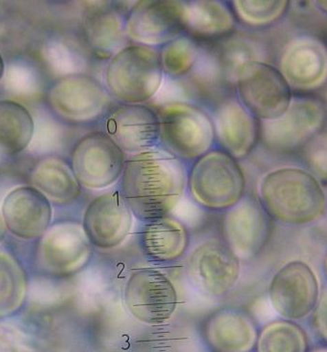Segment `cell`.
Listing matches in <instances>:
<instances>
[{
    "mask_svg": "<svg viewBox=\"0 0 327 352\" xmlns=\"http://www.w3.org/2000/svg\"><path fill=\"white\" fill-rule=\"evenodd\" d=\"M126 32L129 43L159 48L185 34V1H134L126 13Z\"/></svg>",
    "mask_w": 327,
    "mask_h": 352,
    "instance_id": "obj_13",
    "label": "cell"
},
{
    "mask_svg": "<svg viewBox=\"0 0 327 352\" xmlns=\"http://www.w3.org/2000/svg\"><path fill=\"white\" fill-rule=\"evenodd\" d=\"M317 4H318L319 6L321 7L322 10H324V11H326L327 13V1H319L317 2Z\"/></svg>",
    "mask_w": 327,
    "mask_h": 352,
    "instance_id": "obj_39",
    "label": "cell"
},
{
    "mask_svg": "<svg viewBox=\"0 0 327 352\" xmlns=\"http://www.w3.org/2000/svg\"><path fill=\"white\" fill-rule=\"evenodd\" d=\"M30 178L33 187L55 204L67 206L82 195V187L76 178L70 161L63 158L52 156L43 159L32 170Z\"/></svg>",
    "mask_w": 327,
    "mask_h": 352,
    "instance_id": "obj_25",
    "label": "cell"
},
{
    "mask_svg": "<svg viewBox=\"0 0 327 352\" xmlns=\"http://www.w3.org/2000/svg\"><path fill=\"white\" fill-rule=\"evenodd\" d=\"M41 238L38 261L43 270L51 275L71 277L91 263L94 247L80 222H58L49 227Z\"/></svg>",
    "mask_w": 327,
    "mask_h": 352,
    "instance_id": "obj_15",
    "label": "cell"
},
{
    "mask_svg": "<svg viewBox=\"0 0 327 352\" xmlns=\"http://www.w3.org/2000/svg\"><path fill=\"white\" fill-rule=\"evenodd\" d=\"M26 293L27 278L23 268L13 256L0 251V318L18 311Z\"/></svg>",
    "mask_w": 327,
    "mask_h": 352,
    "instance_id": "obj_30",
    "label": "cell"
},
{
    "mask_svg": "<svg viewBox=\"0 0 327 352\" xmlns=\"http://www.w3.org/2000/svg\"><path fill=\"white\" fill-rule=\"evenodd\" d=\"M238 21L230 1H185V34L203 45L236 35Z\"/></svg>",
    "mask_w": 327,
    "mask_h": 352,
    "instance_id": "obj_24",
    "label": "cell"
},
{
    "mask_svg": "<svg viewBox=\"0 0 327 352\" xmlns=\"http://www.w3.org/2000/svg\"><path fill=\"white\" fill-rule=\"evenodd\" d=\"M60 129L54 122L41 121L38 128L35 126L30 146L35 151H52L60 141Z\"/></svg>",
    "mask_w": 327,
    "mask_h": 352,
    "instance_id": "obj_35",
    "label": "cell"
},
{
    "mask_svg": "<svg viewBox=\"0 0 327 352\" xmlns=\"http://www.w3.org/2000/svg\"><path fill=\"white\" fill-rule=\"evenodd\" d=\"M257 352H307L308 339L299 324L278 320L266 324L258 333Z\"/></svg>",
    "mask_w": 327,
    "mask_h": 352,
    "instance_id": "obj_31",
    "label": "cell"
},
{
    "mask_svg": "<svg viewBox=\"0 0 327 352\" xmlns=\"http://www.w3.org/2000/svg\"><path fill=\"white\" fill-rule=\"evenodd\" d=\"M1 82L9 94L18 98L35 97L43 88L38 71L23 60H14L5 66Z\"/></svg>",
    "mask_w": 327,
    "mask_h": 352,
    "instance_id": "obj_33",
    "label": "cell"
},
{
    "mask_svg": "<svg viewBox=\"0 0 327 352\" xmlns=\"http://www.w3.org/2000/svg\"><path fill=\"white\" fill-rule=\"evenodd\" d=\"M134 216L118 188L90 200L82 214V225L94 248L113 250L133 232Z\"/></svg>",
    "mask_w": 327,
    "mask_h": 352,
    "instance_id": "obj_18",
    "label": "cell"
},
{
    "mask_svg": "<svg viewBox=\"0 0 327 352\" xmlns=\"http://www.w3.org/2000/svg\"><path fill=\"white\" fill-rule=\"evenodd\" d=\"M214 122L216 146L236 160H244L257 148L260 122L236 96L224 95L207 107Z\"/></svg>",
    "mask_w": 327,
    "mask_h": 352,
    "instance_id": "obj_17",
    "label": "cell"
},
{
    "mask_svg": "<svg viewBox=\"0 0 327 352\" xmlns=\"http://www.w3.org/2000/svg\"><path fill=\"white\" fill-rule=\"evenodd\" d=\"M313 313L315 329L321 338L327 342V291L321 295Z\"/></svg>",
    "mask_w": 327,
    "mask_h": 352,
    "instance_id": "obj_36",
    "label": "cell"
},
{
    "mask_svg": "<svg viewBox=\"0 0 327 352\" xmlns=\"http://www.w3.org/2000/svg\"><path fill=\"white\" fill-rule=\"evenodd\" d=\"M258 333L252 315L230 305L212 310L201 324L202 339L212 352H253Z\"/></svg>",
    "mask_w": 327,
    "mask_h": 352,
    "instance_id": "obj_20",
    "label": "cell"
},
{
    "mask_svg": "<svg viewBox=\"0 0 327 352\" xmlns=\"http://www.w3.org/2000/svg\"><path fill=\"white\" fill-rule=\"evenodd\" d=\"M133 2H84L80 16V36L94 60L107 62L128 45L126 13Z\"/></svg>",
    "mask_w": 327,
    "mask_h": 352,
    "instance_id": "obj_14",
    "label": "cell"
},
{
    "mask_svg": "<svg viewBox=\"0 0 327 352\" xmlns=\"http://www.w3.org/2000/svg\"><path fill=\"white\" fill-rule=\"evenodd\" d=\"M47 101L53 113L72 126L101 124L115 104L104 82L91 73L58 78L49 88Z\"/></svg>",
    "mask_w": 327,
    "mask_h": 352,
    "instance_id": "obj_6",
    "label": "cell"
},
{
    "mask_svg": "<svg viewBox=\"0 0 327 352\" xmlns=\"http://www.w3.org/2000/svg\"><path fill=\"white\" fill-rule=\"evenodd\" d=\"M158 50L165 79L184 82L199 66L204 45L184 34L164 44Z\"/></svg>",
    "mask_w": 327,
    "mask_h": 352,
    "instance_id": "obj_27",
    "label": "cell"
},
{
    "mask_svg": "<svg viewBox=\"0 0 327 352\" xmlns=\"http://www.w3.org/2000/svg\"><path fill=\"white\" fill-rule=\"evenodd\" d=\"M326 110L313 99L292 101L286 112L279 119L260 122V139L274 150H290L311 138L321 128Z\"/></svg>",
    "mask_w": 327,
    "mask_h": 352,
    "instance_id": "obj_19",
    "label": "cell"
},
{
    "mask_svg": "<svg viewBox=\"0 0 327 352\" xmlns=\"http://www.w3.org/2000/svg\"><path fill=\"white\" fill-rule=\"evenodd\" d=\"M258 200L268 216L280 223L304 226L318 221L326 210V195L311 173L279 168L261 177Z\"/></svg>",
    "mask_w": 327,
    "mask_h": 352,
    "instance_id": "obj_2",
    "label": "cell"
},
{
    "mask_svg": "<svg viewBox=\"0 0 327 352\" xmlns=\"http://www.w3.org/2000/svg\"><path fill=\"white\" fill-rule=\"evenodd\" d=\"M2 217L6 228L23 239L40 238L52 221L51 202L34 187H19L7 195L2 203Z\"/></svg>",
    "mask_w": 327,
    "mask_h": 352,
    "instance_id": "obj_21",
    "label": "cell"
},
{
    "mask_svg": "<svg viewBox=\"0 0 327 352\" xmlns=\"http://www.w3.org/2000/svg\"><path fill=\"white\" fill-rule=\"evenodd\" d=\"M35 131L33 117L14 101H0V155H14L30 146Z\"/></svg>",
    "mask_w": 327,
    "mask_h": 352,
    "instance_id": "obj_26",
    "label": "cell"
},
{
    "mask_svg": "<svg viewBox=\"0 0 327 352\" xmlns=\"http://www.w3.org/2000/svg\"><path fill=\"white\" fill-rule=\"evenodd\" d=\"M234 92L260 122L279 119L293 101L291 87L280 69L261 60L239 76Z\"/></svg>",
    "mask_w": 327,
    "mask_h": 352,
    "instance_id": "obj_10",
    "label": "cell"
},
{
    "mask_svg": "<svg viewBox=\"0 0 327 352\" xmlns=\"http://www.w3.org/2000/svg\"><path fill=\"white\" fill-rule=\"evenodd\" d=\"M49 69L58 78L89 73L90 58H93L84 43L54 38L45 44L41 51Z\"/></svg>",
    "mask_w": 327,
    "mask_h": 352,
    "instance_id": "obj_28",
    "label": "cell"
},
{
    "mask_svg": "<svg viewBox=\"0 0 327 352\" xmlns=\"http://www.w3.org/2000/svg\"><path fill=\"white\" fill-rule=\"evenodd\" d=\"M5 234H6V225H5L3 217L0 212V242L3 241Z\"/></svg>",
    "mask_w": 327,
    "mask_h": 352,
    "instance_id": "obj_37",
    "label": "cell"
},
{
    "mask_svg": "<svg viewBox=\"0 0 327 352\" xmlns=\"http://www.w3.org/2000/svg\"><path fill=\"white\" fill-rule=\"evenodd\" d=\"M324 275H326V278H327V254H326V256H324Z\"/></svg>",
    "mask_w": 327,
    "mask_h": 352,
    "instance_id": "obj_40",
    "label": "cell"
},
{
    "mask_svg": "<svg viewBox=\"0 0 327 352\" xmlns=\"http://www.w3.org/2000/svg\"><path fill=\"white\" fill-rule=\"evenodd\" d=\"M217 45L218 47L212 49L214 57L224 80L231 87L234 88L236 80L249 66L260 62L257 48L250 41L236 35Z\"/></svg>",
    "mask_w": 327,
    "mask_h": 352,
    "instance_id": "obj_29",
    "label": "cell"
},
{
    "mask_svg": "<svg viewBox=\"0 0 327 352\" xmlns=\"http://www.w3.org/2000/svg\"><path fill=\"white\" fill-rule=\"evenodd\" d=\"M280 71L292 87H319L327 79L326 46L311 36L295 38L283 50Z\"/></svg>",
    "mask_w": 327,
    "mask_h": 352,
    "instance_id": "obj_23",
    "label": "cell"
},
{
    "mask_svg": "<svg viewBox=\"0 0 327 352\" xmlns=\"http://www.w3.org/2000/svg\"><path fill=\"white\" fill-rule=\"evenodd\" d=\"M5 70V63L3 58H2L1 55H0V80H2V77H3Z\"/></svg>",
    "mask_w": 327,
    "mask_h": 352,
    "instance_id": "obj_38",
    "label": "cell"
},
{
    "mask_svg": "<svg viewBox=\"0 0 327 352\" xmlns=\"http://www.w3.org/2000/svg\"><path fill=\"white\" fill-rule=\"evenodd\" d=\"M165 76L158 48L129 43L104 67L102 82L119 104H148L160 91Z\"/></svg>",
    "mask_w": 327,
    "mask_h": 352,
    "instance_id": "obj_4",
    "label": "cell"
},
{
    "mask_svg": "<svg viewBox=\"0 0 327 352\" xmlns=\"http://www.w3.org/2000/svg\"><path fill=\"white\" fill-rule=\"evenodd\" d=\"M321 286L314 269L301 260L288 261L274 274L268 285V299L282 319L299 321L314 312Z\"/></svg>",
    "mask_w": 327,
    "mask_h": 352,
    "instance_id": "obj_9",
    "label": "cell"
},
{
    "mask_svg": "<svg viewBox=\"0 0 327 352\" xmlns=\"http://www.w3.org/2000/svg\"><path fill=\"white\" fill-rule=\"evenodd\" d=\"M186 272L201 294L222 298L238 285L241 261L221 239H208L190 252Z\"/></svg>",
    "mask_w": 327,
    "mask_h": 352,
    "instance_id": "obj_11",
    "label": "cell"
},
{
    "mask_svg": "<svg viewBox=\"0 0 327 352\" xmlns=\"http://www.w3.org/2000/svg\"><path fill=\"white\" fill-rule=\"evenodd\" d=\"M128 155L102 129L87 132L73 146L70 164L84 189L104 190L118 184Z\"/></svg>",
    "mask_w": 327,
    "mask_h": 352,
    "instance_id": "obj_8",
    "label": "cell"
},
{
    "mask_svg": "<svg viewBox=\"0 0 327 352\" xmlns=\"http://www.w3.org/2000/svg\"><path fill=\"white\" fill-rule=\"evenodd\" d=\"M123 300L131 317L148 326L170 321L179 304L174 283L155 268H139L129 273L123 288Z\"/></svg>",
    "mask_w": 327,
    "mask_h": 352,
    "instance_id": "obj_7",
    "label": "cell"
},
{
    "mask_svg": "<svg viewBox=\"0 0 327 352\" xmlns=\"http://www.w3.org/2000/svg\"><path fill=\"white\" fill-rule=\"evenodd\" d=\"M136 234L141 253L151 263H177L189 253L190 230L184 221L172 214L140 222Z\"/></svg>",
    "mask_w": 327,
    "mask_h": 352,
    "instance_id": "obj_22",
    "label": "cell"
},
{
    "mask_svg": "<svg viewBox=\"0 0 327 352\" xmlns=\"http://www.w3.org/2000/svg\"><path fill=\"white\" fill-rule=\"evenodd\" d=\"M101 126L102 131L128 156L159 148V114L150 104L115 102Z\"/></svg>",
    "mask_w": 327,
    "mask_h": 352,
    "instance_id": "obj_16",
    "label": "cell"
},
{
    "mask_svg": "<svg viewBox=\"0 0 327 352\" xmlns=\"http://www.w3.org/2000/svg\"><path fill=\"white\" fill-rule=\"evenodd\" d=\"M155 107L161 124L159 148L189 166L216 146L211 114L199 102L177 100Z\"/></svg>",
    "mask_w": 327,
    "mask_h": 352,
    "instance_id": "obj_5",
    "label": "cell"
},
{
    "mask_svg": "<svg viewBox=\"0 0 327 352\" xmlns=\"http://www.w3.org/2000/svg\"><path fill=\"white\" fill-rule=\"evenodd\" d=\"M313 352H327V349H316V351H314Z\"/></svg>",
    "mask_w": 327,
    "mask_h": 352,
    "instance_id": "obj_41",
    "label": "cell"
},
{
    "mask_svg": "<svg viewBox=\"0 0 327 352\" xmlns=\"http://www.w3.org/2000/svg\"><path fill=\"white\" fill-rule=\"evenodd\" d=\"M246 187L240 162L217 146L188 166L186 194L204 211H228L245 197Z\"/></svg>",
    "mask_w": 327,
    "mask_h": 352,
    "instance_id": "obj_3",
    "label": "cell"
},
{
    "mask_svg": "<svg viewBox=\"0 0 327 352\" xmlns=\"http://www.w3.org/2000/svg\"><path fill=\"white\" fill-rule=\"evenodd\" d=\"M238 24L260 28L270 25L284 13L288 5L284 0H238L230 1Z\"/></svg>",
    "mask_w": 327,
    "mask_h": 352,
    "instance_id": "obj_32",
    "label": "cell"
},
{
    "mask_svg": "<svg viewBox=\"0 0 327 352\" xmlns=\"http://www.w3.org/2000/svg\"><path fill=\"white\" fill-rule=\"evenodd\" d=\"M270 219L258 198L246 194L238 204L222 212L221 239L240 261L253 260L269 241Z\"/></svg>",
    "mask_w": 327,
    "mask_h": 352,
    "instance_id": "obj_12",
    "label": "cell"
},
{
    "mask_svg": "<svg viewBox=\"0 0 327 352\" xmlns=\"http://www.w3.org/2000/svg\"><path fill=\"white\" fill-rule=\"evenodd\" d=\"M188 165L161 148L128 156L118 189L139 222L170 216L186 195Z\"/></svg>",
    "mask_w": 327,
    "mask_h": 352,
    "instance_id": "obj_1",
    "label": "cell"
},
{
    "mask_svg": "<svg viewBox=\"0 0 327 352\" xmlns=\"http://www.w3.org/2000/svg\"><path fill=\"white\" fill-rule=\"evenodd\" d=\"M306 157L315 173L327 179V132L310 140Z\"/></svg>",
    "mask_w": 327,
    "mask_h": 352,
    "instance_id": "obj_34",
    "label": "cell"
}]
</instances>
